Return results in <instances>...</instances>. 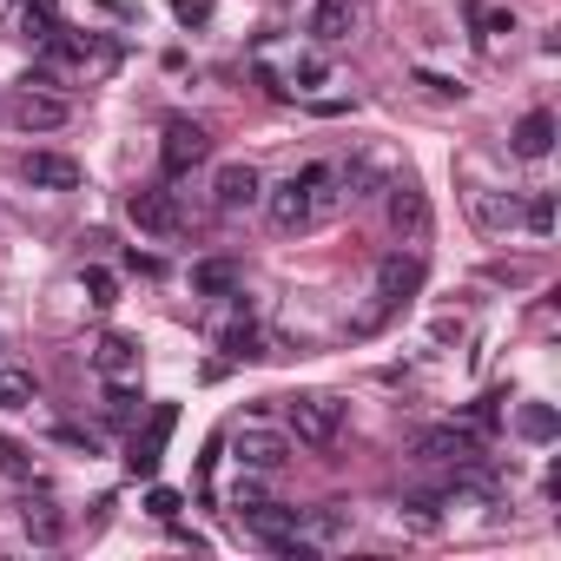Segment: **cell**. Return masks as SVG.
I'll list each match as a JSON object with an SVG mask.
<instances>
[{
	"label": "cell",
	"instance_id": "6da1fadb",
	"mask_svg": "<svg viewBox=\"0 0 561 561\" xmlns=\"http://www.w3.org/2000/svg\"><path fill=\"white\" fill-rule=\"evenodd\" d=\"M264 218H271V231L277 238H298V231H311V225H331L337 211H344V179H337V165H298L291 179H277V185H264Z\"/></svg>",
	"mask_w": 561,
	"mask_h": 561
},
{
	"label": "cell",
	"instance_id": "7a4b0ae2",
	"mask_svg": "<svg viewBox=\"0 0 561 561\" xmlns=\"http://www.w3.org/2000/svg\"><path fill=\"white\" fill-rule=\"evenodd\" d=\"M423 291V251H390V257H377V305H370V318L357 324V331H377L390 311H403L410 298Z\"/></svg>",
	"mask_w": 561,
	"mask_h": 561
},
{
	"label": "cell",
	"instance_id": "3957f363",
	"mask_svg": "<svg viewBox=\"0 0 561 561\" xmlns=\"http://www.w3.org/2000/svg\"><path fill=\"white\" fill-rule=\"evenodd\" d=\"M285 416H291V443H305V449H331L344 436V397L305 390V397L285 403Z\"/></svg>",
	"mask_w": 561,
	"mask_h": 561
},
{
	"label": "cell",
	"instance_id": "277c9868",
	"mask_svg": "<svg viewBox=\"0 0 561 561\" xmlns=\"http://www.w3.org/2000/svg\"><path fill=\"white\" fill-rule=\"evenodd\" d=\"M291 430H264V423H238V436H231V456H238V469H257V476H277L291 462Z\"/></svg>",
	"mask_w": 561,
	"mask_h": 561
},
{
	"label": "cell",
	"instance_id": "5b68a950",
	"mask_svg": "<svg viewBox=\"0 0 561 561\" xmlns=\"http://www.w3.org/2000/svg\"><path fill=\"white\" fill-rule=\"evenodd\" d=\"M126 218H133V231H146V238H179V231H185V211H179V192H172V185H139V192L126 198Z\"/></svg>",
	"mask_w": 561,
	"mask_h": 561
},
{
	"label": "cell",
	"instance_id": "8992f818",
	"mask_svg": "<svg viewBox=\"0 0 561 561\" xmlns=\"http://www.w3.org/2000/svg\"><path fill=\"white\" fill-rule=\"evenodd\" d=\"M211 159V133L198 119H165V139H159V172L165 179H185L192 165Z\"/></svg>",
	"mask_w": 561,
	"mask_h": 561
},
{
	"label": "cell",
	"instance_id": "52a82bcc",
	"mask_svg": "<svg viewBox=\"0 0 561 561\" xmlns=\"http://www.w3.org/2000/svg\"><path fill=\"white\" fill-rule=\"evenodd\" d=\"M383 211H390V225H397V238H410V244H423L430 238V192L416 185V179H390L383 185Z\"/></svg>",
	"mask_w": 561,
	"mask_h": 561
},
{
	"label": "cell",
	"instance_id": "ba28073f",
	"mask_svg": "<svg viewBox=\"0 0 561 561\" xmlns=\"http://www.w3.org/2000/svg\"><path fill=\"white\" fill-rule=\"evenodd\" d=\"M8 113H14V126H21V133H60V126L73 119V106H67L60 93H47V87H21Z\"/></svg>",
	"mask_w": 561,
	"mask_h": 561
},
{
	"label": "cell",
	"instance_id": "9c48e42d",
	"mask_svg": "<svg viewBox=\"0 0 561 561\" xmlns=\"http://www.w3.org/2000/svg\"><path fill=\"white\" fill-rule=\"evenodd\" d=\"M469 456H482V436L462 430V423H436V430L416 436V462H456V469H462Z\"/></svg>",
	"mask_w": 561,
	"mask_h": 561
},
{
	"label": "cell",
	"instance_id": "30bf717a",
	"mask_svg": "<svg viewBox=\"0 0 561 561\" xmlns=\"http://www.w3.org/2000/svg\"><path fill=\"white\" fill-rule=\"evenodd\" d=\"M357 0H311V21H305V34L318 41V47H344L351 34H357Z\"/></svg>",
	"mask_w": 561,
	"mask_h": 561
},
{
	"label": "cell",
	"instance_id": "8fae6325",
	"mask_svg": "<svg viewBox=\"0 0 561 561\" xmlns=\"http://www.w3.org/2000/svg\"><path fill=\"white\" fill-rule=\"evenodd\" d=\"M211 198H218V211H251V205L264 198V179H257V165H244V159L218 165V179H211Z\"/></svg>",
	"mask_w": 561,
	"mask_h": 561
},
{
	"label": "cell",
	"instance_id": "7c38bea8",
	"mask_svg": "<svg viewBox=\"0 0 561 561\" xmlns=\"http://www.w3.org/2000/svg\"><path fill=\"white\" fill-rule=\"evenodd\" d=\"M469 225L482 238H502V231L522 225V198L515 192H469Z\"/></svg>",
	"mask_w": 561,
	"mask_h": 561
},
{
	"label": "cell",
	"instance_id": "4fadbf2b",
	"mask_svg": "<svg viewBox=\"0 0 561 561\" xmlns=\"http://www.w3.org/2000/svg\"><path fill=\"white\" fill-rule=\"evenodd\" d=\"M172 423H179V410H172V403H159V410H152V423H146V436H133V449H126V469H133V476H152V469H159V449H165Z\"/></svg>",
	"mask_w": 561,
	"mask_h": 561
},
{
	"label": "cell",
	"instance_id": "5bb4252c",
	"mask_svg": "<svg viewBox=\"0 0 561 561\" xmlns=\"http://www.w3.org/2000/svg\"><path fill=\"white\" fill-rule=\"evenodd\" d=\"M21 179L41 185V192H73V185H80V165H73L67 152H27V159H21Z\"/></svg>",
	"mask_w": 561,
	"mask_h": 561
},
{
	"label": "cell",
	"instance_id": "9a60e30c",
	"mask_svg": "<svg viewBox=\"0 0 561 561\" xmlns=\"http://www.w3.org/2000/svg\"><path fill=\"white\" fill-rule=\"evenodd\" d=\"M244 291V271L231 257H198L192 264V298H238Z\"/></svg>",
	"mask_w": 561,
	"mask_h": 561
},
{
	"label": "cell",
	"instance_id": "2e32d148",
	"mask_svg": "<svg viewBox=\"0 0 561 561\" xmlns=\"http://www.w3.org/2000/svg\"><path fill=\"white\" fill-rule=\"evenodd\" d=\"M508 152H515V159H548V152H554V113H541V106L522 113L515 133H508Z\"/></svg>",
	"mask_w": 561,
	"mask_h": 561
},
{
	"label": "cell",
	"instance_id": "e0dca14e",
	"mask_svg": "<svg viewBox=\"0 0 561 561\" xmlns=\"http://www.w3.org/2000/svg\"><path fill=\"white\" fill-rule=\"evenodd\" d=\"M93 370L113 383V377H139V337H126V331H106L100 344H93Z\"/></svg>",
	"mask_w": 561,
	"mask_h": 561
},
{
	"label": "cell",
	"instance_id": "ac0fdd59",
	"mask_svg": "<svg viewBox=\"0 0 561 561\" xmlns=\"http://www.w3.org/2000/svg\"><path fill=\"white\" fill-rule=\"evenodd\" d=\"M14 528H21L27 541H41V548H54V541L67 535V515H60L54 502H34V495H27V502L14 508Z\"/></svg>",
	"mask_w": 561,
	"mask_h": 561
},
{
	"label": "cell",
	"instance_id": "d6986e66",
	"mask_svg": "<svg viewBox=\"0 0 561 561\" xmlns=\"http://www.w3.org/2000/svg\"><path fill=\"white\" fill-rule=\"evenodd\" d=\"M337 179H344V198H377V192L390 185V165L364 152V159H351V165H344Z\"/></svg>",
	"mask_w": 561,
	"mask_h": 561
},
{
	"label": "cell",
	"instance_id": "ffe728a7",
	"mask_svg": "<svg viewBox=\"0 0 561 561\" xmlns=\"http://www.w3.org/2000/svg\"><path fill=\"white\" fill-rule=\"evenodd\" d=\"M41 403V383H34V370H21V364H0V410H34Z\"/></svg>",
	"mask_w": 561,
	"mask_h": 561
},
{
	"label": "cell",
	"instance_id": "44dd1931",
	"mask_svg": "<svg viewBox=\"0 0 561 561\" xmlns=\"http://www.w3.org/2000/svg\"><path fill=\"white\" fill-rule=\"evenodd\" d=\"M218 351H225L231 364H264V357H271V351H264V331H257L251 318H244V324H231V331L218 337Z\"/></svg>",
	"mask_w": 561,
	"mask_h": 561
},
{
	"label": "cell",
	"instance_id": "7402d4cb",
	"mask_svg": "<svg viewBox=\"0 0 561 561\" xmlns=\"http://www.w3.org/2000/svg\"><path fill=\"white\" fill-rule=\"evenodd\" d=\"M298 528H305L318 548H331V541L351 535V515H344V508H298Z\"/></svg>",
	"mask_w": 561,
	"mask_h": 561
},
{
	"label": "cell",
	"instance_id": "603a6c76",
	"mask_svg": "<svg viewBox=\"0 0 561 561\" xmlns=\"http://www.w3.org/2000/svg\"><path fill=\"white\" fill-rule=\"evenodd\" d=\"M502 403H508V397H502V390H495V397H476V403H469V410H462V416H456V423H462V430H476V436H482V443H489V436H495V430H502Z\"/></svg>",
	"mask_w": 561,
	"mask_h": 561
},
{
	"label": "cell",
	"instance_id": "cb8c5ba5",
	"mask_svg": "<svg viewBox=\"0 0 561 561\" xmlns=\"http://www.w3.org/2000/svg\"><path fill=\"white\" fill-rule=\"evenodd\" d=\"M80 285H87V305H93V311H113V305H119V277H113L106 264H87Z\"/></svg>",
	"mask_w": 561,
	"mask_h": 561
},
{
	"label": "cell",
	"instance_id": "d4e9b609",
	"mask_svg": "<svg viewBox=\"0 0 561 561\" xmlns=\"http://www.w3.org/2000/svg\"><path fill=\"white\" fill-rule=\"evenodd\" d=\"M324 80H331V60H324V54H298V60H291V87H285V93H318Z\"/></svg>",
	"mask_w": 561,
	"mask_h": 561
},
{
	"label": "cell",
	"instance_id": "484cf974",
	"mask_svg": "<svg viewBox=\"0 0 561 561\" xmlns=\"http://www.w3.org/2000/svg\"><path fill=\"white\" fill-rule=\"evenodd\" d=\"M522 231L528 238H554V198L548 192H528L522 198Z\"/></svg>",
	"mask_w": 561,
	"mask_h": 561
},
{
	"label": "cell",
	"instance_id": "4316f807",
	"mask_svg": "<svg viewBox=\"0 0 561 561\" xmlns=\"http://www.w3.org/2000/svg\"><path fill=\"white\" fill-rule=\"evenodd\" d=\"M515 430H522L528 443H554V430H561V423H554V410H548V403H522Z\"/></svg>",
	"mask_w": 561,
	"mask_h": 561
},
{
	"label": "cell",
	"instance_id": "83f0119b",
	"mask_svg": "<svg viewBox=\"0 0 561 561\" xmlns=\"http://www.w3.org/2000/svg\"><path fill=\"white\" fill-rule=\"evenodd\" d=\"M0 476H8V482H34V456L14 436H0Z\"/></svg>",
	"mask_w": 561,
	"mask_h": 561
},
{
	"label": "cell",
	"instance_id": "f1b7e54d",
	"mask_svg": "<svg viewBox=\"0 0 561 561\" xmlns=\"http://www.w3.org/2000/svg\"><path fill=\"white\" fill-rule=\"evenodd\" d=\"M476 27H482V34H515V14H502V8H476Z\"/></svg>",
	"mask_w": 561,
	"mask_h": 561
},
{
	"label": "cell",
	"instance_id": "f546056e",
	"mask_svg": "<svg viewBox=\"0 0 561 561\" xmlns=\"http://www.w3.org/2000/svg\"><path fill=\"white\" fill-rule=\"evenodd\" d=\"M146 508H152L159 522H172V515H179V495H172V489H152V495H146Z\"/></svg>",
	"mask_w": 561,
	"mask_h": 561
}]
</instances>
